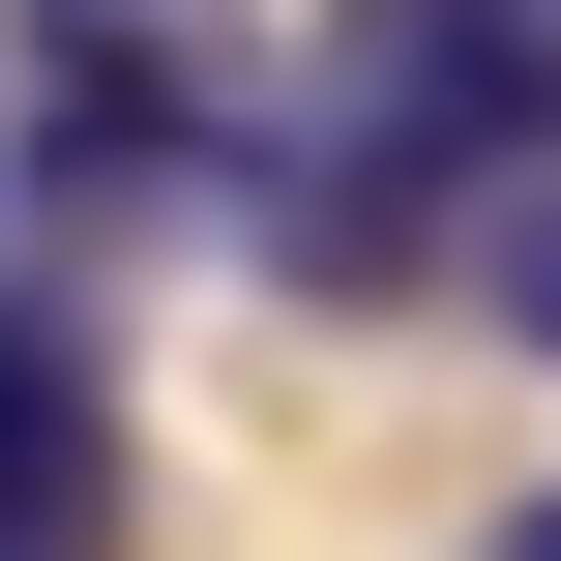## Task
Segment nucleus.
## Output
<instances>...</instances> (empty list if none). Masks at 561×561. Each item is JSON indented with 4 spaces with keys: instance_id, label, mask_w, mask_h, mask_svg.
<instances>
[{
    "instance_id": "f257e3e1",
    "label": "nucleus",
    "mask_w": 561,
    "mask_h": 561,
    "mask_svg": "<svg viewBox=\"0 0 561 561\" xmlns=\"http://www.w3.org/2000/svg\"><path fill=\"white\" fill-rule=\"evenodd\" d=\"M533 178H561V0H355L325 30V148L266 178V237L296 266H385L414 207L503 237Z\"/></svg>"
},
{
    "instance_id": "f03ea898",
    "label": "nucleus",
    "mask_w": 561,
    "mask_h": 561,
    "mask_svg": "<svg viewBox=\"0 0 561 561\" xmlns=\"http://www.w3.org/2000/svg\"><path fill=\"white\" fill-rule=\"evenodd\" d=\"M30 59H59V178H207L237 148V0H30Z\"/></svg>"
},
{
    "instance_id": "7ed1b4c3",
    "label": "nucleus",
    "mask_w": 561,
    "mask_h": 561,
    "mask_svg": "<svg viewBox=\"0 0 561 561\" xmlns=\"http://www.w3.org/2000/svg\"><path fill=\"white\" fill-rule=\"evenodd\" d=\"M0 561H118V385L59 296H0Z\"/></svg>"
},
{
    "instance_id": "20e7f679",
    "label": "nucleus",
    "mask_w": 561,
    "mask_h": 561,
    "mask_svg": "<svg viewBox=\"0 0 561 561\" xmlns=\"http://www.w3.org/2000/svg\"><path fill=\"white\" fill-rule=\"evenodd\" d=\"M473 325H503V355H561V178L503 207V237H473Z\"/></svg>"
},
{
    "instance_id": "39448f33",
    "label": "nucleus",
    "mask_w": 561,
    "mask_h": 561,
    "mask_svg": "<svg viewBox=\"0 0 561 561\" xmlns=\"http://www.w3.org/2000/svg\"><path fill=\"white\" fill-rule=\"evenodd\" d=\"M503 561H561V503H503Z\"/></svg>"
}]
</instances>
